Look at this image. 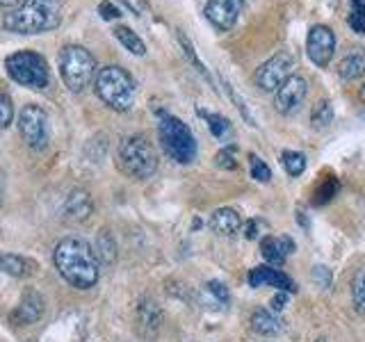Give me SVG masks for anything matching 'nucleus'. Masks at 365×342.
I'll return each mask as SVG.
<instances>
[{
  "mask_svg": "<svg viewBox=\"0 0 365 342\" xmlns=\"http://www.w3.org/2000/svg\"><path fill=\"white\" fill-rule=\"evenodd\" d=\"M53 260L57 271L66 283L78 290H89L99 283L101 262L96 258L92 244L82 238H64L53 251Z\"/></svg>",
  "mask_w": 365,
  "mask_h": 342,
  "instance_id": "nucleus-1",
  "label": "nucleus"
},
{
  "mask_svg": "<svg viewBox=\"0 0 365 342\" xmlns=\"http://www.w3.org/2000/svg\"><path fill=\"white\" fill-rule=\"evenodd\" d=\"M62 0H25L3 16V28L14 35H39L60 28Z\"/></svg>",
  "mask_w": 365,
  "mask_h": 342,
  "instance_id": "nucleus-2",
  "label": "nucleus"
},
{
  "mask_svg": "<svg viewBox=\"0 0 365 342\" xmlns=\"http://www.w3.org/2000/svg\"><path fill=\"white\" fill-rule=\"evenodd\" d=\"M96 94L117 112H128L135 103V80L121 66H103L96 73Z\"/></svg>",
  "mask_w": 365,
  "mask_h": 342,
  "instance_id": "nucleus-3",
  "label": "nucleus"
},
{
  "mask_svg": "<svg viewBox=\"0 0 365 342\" xmlns=\"http://www.w3.org/2000/svg\"><path fill=\"white\" fill-rule=\"evenodd\" d=\"M117 160H119V169L135 181L151 178L158 169V153L144 135L126 137L119 144Z\"/></svg>",
  "mask_w": 365,
  "mask_h": 342,
  "instance_id": "nucleus-4",
  "label": "nucleus"
},
{
  "mask_svg": "<svg viewBox=\"0 0 365 342\" xmlns=\"http://www.w3.org/2000/svg\"><path fill=\"white\" fill-rule=\"evenodd\" d=\"M158 135L162 142V149L167 151L171 160L180 164H190L197 158V140L187 123H182L178 116H171L167 112H160Z\"/></svg>",
  "mask_w": 365,
  "mask_h": 342,
  "instance_id": "nucleus-5",
  "label": "nucleus"
},
{
  "mask_svg": "<svg viewBox=\"0 0 365 342\" xmlns=\"http://www.w3.org/2000/svg\"><path fill=\"white\" fill-rule=\"evenodd\" d=\"M60 75L71 92H82L96 75L94 55L82 46H64L60 53Z\"/></svg>",
  "mask_w": 365,
  "mask_h": 342,
  "instance_id": "nucleus-6",
  "label": "nucleus"
},
{
  "mask_svg": "<svg viewBox=\"0 0 365 342\" xmlns=\"http://www.w3.org/2000/svg\"><path fill=\"white\" fill-rule=\"evenodd\" d=\"M5 68L14 83L30 87V90H46L51 83V71L39 53L18 51L5 60Z\"/></svg>",
  "mask_w": 365,
  "mask_h": 342,
  "instance_id": "nucleus-7",
  "label": "nucleus"
},
{
  "mask_svg": "<svg viewBox=\"0 0 365 342\" xmlns=\"http://www.w3.org/2000/svg\"><path fill=\"white\" fill-rule=\"evenodd\" d=\"M292 68H295V57L287 51H278L265 64L256 68L254 80L263 92H276L292 75Z\"/></svg>",
  "mask_w": 365,
  "mask_h": 342,
  "instance_id": "nucleus-8",
  "label": "nucleus"
},
{
  "mask_svg": "<svg viewBox=\"0 0 365 342\" xmlns=\"http://www.w3.org/2000/svg\"><path fill=\"white\" fill-rule=\"evenodd\" d=\"M18 130H21L23 142L30 149L39 151L48 144V114L39 105H25L18 114Z\"/></svg>",
  "mask_w": 365,
  "mask_h": 342,
  "instance_id": "nucleus-9",
  "label": "nucleus"
},
{
  "mask_svg": "<svg viewBox=\"0 0 365 342\" xmlns=\"http://www.w3.org/2000/svg\"><path fill=\"white\" fill-rule=\"evenodd\" d=\"M335 51V35L329 25H313L306 37V55L315 66H326Z\"/></svg>",
  "mask_w": 365,
  "mask_h": 342,
  "instance_id": "nucleus-10",
  "label": "nucleus"
},
{
  "mask_svg": "<svg viewBox=\"0 0 365 342\" xmlns=\"http://www.w3.org/2000/svg\"><path fill=\"white\" fill-rule=\"evenodd\" d=\"M306 94H309V83H306V78L292 73V75L287 78V80L276 90V103H274L276 110L281 112V114H285V116L295 114V112L304 105Z\"/></svg>",
  "mask_w": 365,
  "mask_h": 342,
  "instance_id": "nucleus-11",
  "label": "nucleus"
},
{
  "mask_svg": "<svg viewBox=\"0 0 365 342\" xmlns=\"http://www.w3.org/2000/svg\"><path fill=\"white\" fill-rule=\"evenodd\" d=\"M245 0H208L204 14L219 32H228L242 14Z\"/></svg>",
  "mask_w": 365,
  "mask_h": 342,
  "instance_id": "nucleus-12",
  "label": "nucleus"
},
{
  "mask_svg": "<svg viewBox=\"0 0 365 342\" xmlns=\"http://www.w3.org/2000/svg\"><path fill=\"white\" fill-rule=\"evenodd\" d=\"M94 212V201L87 190H73L62 205V219L71 224H82Z\"/></svg>",
  "mask_w": 365,
  "mask_h": 342,
  "instance_id": "nucleus-13",
  "label": "nucleus"
},
{
  "mask_svg": "<svg viewBox=\"0 0 365 342\" xmlns=\"http://www.w3.org/2000/svg\"><path fill=\"white\" fill-rule=\"evenodd\" d=\"M135 317H137V331H140L142 338H147V340L158 338L160 326H162V310H160V306L156 304V301L142 299Z\"/></svg>",
  "mask_w": 365,
  "mask_h": 342,
  "instance_id": "nucleus-14",
  "label": "nucleus"
},
{
  "mask_svg": "<svg viewBox=\"0 0 365 342\" xmlns=\"http://www.w3.org/2000/svg\"><path fill=\"white\" fill-rule=\"evenodd\" d=\"M42 315H44V297L37 290H25L21 304L14 308L9 319H12V324H35Z\"/></svg>",
  "mask_w": 365,
  "mask_h": 342,
  "instance_id": "nucleus-15",
  "label": "nucleus"
},
{
  "mask_svg": "<svg viewBox=\"0 0 365 342\" xmlns=\"http://www.w3.org/2000/svg\"><path fill=\"white\" fill-rule=\"evenodd\" d=\"M249 286L252 288H261V286H272V288H281L287 292H297V286L290 276H285L283 271H278L270 265H261L249 271Z\"/></svg>",
  "mask_w": 365,
  "mask_h": 342,
  "instance_id": "nucleus-16",
  "label": "nucleus"
},
{
  "mask_svg": "<svg viewBox=\"0 0 365 342\" xmlns=\"http://www.w3.org/2000/svg\"><path fill=\"white\" fill-rule=\"evenodd\" d=\"M249 324H252L254 334L263 336V338H274V336H278L283 331V322L278 319L272 310H267V308H256Z\"/></svg>",
  "mask_w": 365,
  "mask_h": 342,
  "instance_id": "nucleus-17",
  "label": "nucleus"
},
{
  "mask_svg": "<svg viewBox=\"0 0 365 342\" xmlns=\"http://www.w3.org/2000/svg\"><path fill=\"white\" fill-rule=\"evenodd\" d=\"M295 251V244L290 238H265L261 244V253L267 260V265H281L287 253Z\"/></svg>",
  "mask_w": 365,
  "mask_h": 342,
  "instance_id": "nucleus-18",
  "label": "nucleus"
},
{
  "mask_svg": "<svg viewBox=\"0 0 365 342\" xmlns=\"http://www.w3.org/2000/svg\"><path fill=\"white\" fill-rule=\"evenodd\" d=\"M37 269V265L30 258H23V256H16V253H0V271L9 274L14 279H25V276H32Z\"/></svg>",
  "mask_w": 365,
  "mask_h": 342,
  "instance_id": "nucleus-19",
  "label": "nucleus"
},
{
  "mask_svg": "<svg viewBox=\"0 0 365 342\" xmlns=\"http://www.w3.org/2000/svg\"><path fill=\"white\" fill-rule=\"evenodd\" d=\"M242 221H240V214L230 208H219L210 214V228H213L217 236H233L240 231Z\"/></svg>",
  "mask_w": 365,
  "mask_h": 342,
  "instance_id": "nucleus-20",
  "label": "nucleus"
},
{
  "mask_svg": "<svg viewBox=\"0 0 365 342\" xmlns=\"http://www.w3.org/2000/svg\"><path fill=\"white\" fill-rule=\"evenodd\" d=\"M365 73V51L363 48H349V53L338 64V75L342 80H357Z\"/></svg>",
  "mask_w": 365,
  "mask_h": 342,
  "instance_id": "nucleus-21",
  "label": "nucleus"
},
{
  "mask_svg": "<svg viewBox=\"0 0 365 342\" xmlns=\"http://www.w3.org/2000/svg\"><path fill=\"white\" fill-rule=\"evenodd\" d=\"M94 253L96 258H99L101 265H112L114 260H117V242L110 236L108 231H101L99 238H96V244H94Z\"/></svg>",
  "mask_w": 365,
  "mask_h": 342,
  "instance_id": "nucleus-22",
  "label": "nucleus"
},
{
  "mask_svg": "<svg viewBox=\"0 0 365 342\" xmlns=\"http://www.w3.org/2000/svg\"><path fill=\"white\" fill-rule=\"evenodd\" d=\"M114 37H117L119 42H121V46L126 48V51H130L132 55H144V53H147V46H144V42L130 30V28L117 25V28H114Z\"/></svg>",
  "mask_w": 365,
  "mask_h": 342,
  "instance_id": "nucleus-23",
  "label": "nucleus"
},
{
  "mask_svg": "<svg viewBox=\"0 0 365 342\" xmlns=\"http://www.w3.org/2000/svg\"><path fill=\"white\" fill-rule=\"evenodd\" d=\"M333 121V105L331 101H318L313 105V112H311V123H313V128L315 130H322V128H329Z\"/></svg>",
  "mask_w": 365,
  "mask_h": 342,
  "instance_id": "nucleus-24",
  "label": "nucleus"
},
{
  "mask_svg": "<svg viewBox=\"0 0 365 342\" xmlns=\"http://www.w3.org/2000/svg\"><path fill=\"white\" fill-rule=\"evenodd\" d=\"M352 299H354V308H357L361 315H365V269H359L357 274H354Z\"/></svg>",
  "mask_w": 365,
  "mask_h": 342,
  "instance_id": "nucleus-25",
  "label": "nucleus"
},
{
  "mask_svg": "<svg viewBox=\"0 0 365 342\" xmlns=\"http://www.w3.org/2000/svg\"><path fill=\"white\" fill-rule=\"evenodd\" d=\"M281 164H283L285 171L290 173V176H299V173H304V169H306V158H304V153L285 151V153L281 155Z\"/></svg>",
  "mask_w": 365,
  "mask_h": 342,
  "instance_id": "nucleus-26",
  "label": "nucleus"
},
{
  "mask_svg": "<svg viewBox=\"0 0 365 342\" xmlns=\"http://www.w3.org/2000/svg\"><path fill=\"white\" fill-rule=\"evenodd\" d=\"M176 37H178V44H180L182 53H185V57H187V60H190L192 64H194V68H197V71H199L201 75H206V78H208V71H206V66H204V62H201L199 57H197V51H194V46H192V42H190V39H187L185 35H182L180 30L176 32Z\"/></svg>",
  "mask_w": 365,
  "mask_h": 342,
  "instance_id": "nucleus-27",
  "label": "nucleus"
},
{
  "mask_svg": "<svg viewBox=\"0 0 365 342\" xmlns=\"http://www.w3.org/2000/svg\"><path fill=\"white\" fill-rule=\"evenodd\" d=\"M349 25H352L354 32L365 35V0H352Z\"/></svg>",
  "mask_w": 365,
  "mask_h": 342,
  "instance_id": "nucleus-28",
  "label": "nucleus"
},
{
  "mask_svg": "<svg viewBox=\"0 0 365 342\" xmlns=\"http://www.w3.org/2000/svg\"><path fill=\"white\" fill-rule=\"evenodd\" d=\"M199 114L206 116V121H208V126H210V133H213V135L217 137V140H222V137L228 133L230 123L224 119V116H219V114H208V112H204V110H201Z\"/></svg>",
  "mask_w": 365,
  "mask_h": 342,
  "instance_id": "nucleus-29",
  "label": "nucleus"
},
{
  "mask_svg": "<svg viewBox=\"0 0 365 342\" xmlns=\"http://www.w3.org/2000/svg\"><path fill=\"white\" fill-rule=\"evenodd\" d=\"M249 164H252V176L258 181V183H267L272 178V171L270 167L258 158V155H249Z\"/></svg>",
  "mask_w": 365,
  "mask_h": 342,
  "instance_id": "nucleus-30",
  "label": "nucleus"
},
{
  "mask_svg": "<svg viewBox=\"0 0 365 342\" xmlns=\"http://www.w3.org/2000/svg\"><path fill=\"white\" fill-rule=\"evenodd\" d=\"M335 192H338V181L335 178H329L326 181L322 188L315 192V199H313V203L315 205H322V203H329L333 197H335Z\"/></svg>",
  "mask_w": 365,
  "mask_h": 342,
  "instance_id": "nucleus-31",
  "label": "nucleus"
},
{
  "mask_svg": "<svg viewBox=\"0 0 365 342\" xmlns=\"http://www.w3.org/2000/svg\"><path fill=\"white\" fill-rule=\"evenodd\" d=\"M14 119V105L12 99L5 94H0V128H7Z\"/></svg>",
  "mask_w": 365,
  "mask_h": 342,
  "instance_id": "nucleus-32",
  "label": "nucleus"
},
{
  "mask_svg": "<svg viewBox=\"0 0 365 342\" xmlns=\"http://www.w3.org/2000/svg\"><path fill=\"white\" fill-rule=\"evenodd\" d=\"M226 92H228V96H230V99H233V103H235V107H237V110L242 112V116H245V119H247L249 123H252V126H256V123H254V119H252V114H249V110H247V107H245V101L240 99V96H237V92L233 90V85H228V83H226Z\"/></svg>",
  "mask_w": 365,
  "mask_h": 342,
  "instance_id": "nucleus-33",
  "label": "nucleus"
},
{
  "mask_svg": "<svg viewBox=\"0 0 365 342\" xmlns=\"http://www.w3.org/2000/svg\"><path fill=\"white\" fill-rule=\"evenodd\" d=\"M206 288H208L210 295L217 297L219 301H222V304H226V301H228V290H226L224 283H219V281H210Z\"/></svg>",
  "mask_w": 365,
  "mask_h": 342,
  "instance_id": "nucleus-34",
  "label": "nucleus"
},
{
  "mask_svg": "<svg viewBox=\"0 0 365 342\" xmlns=\"http://www.w3.org/2000/svg\"><path fill=\"white\" fill-rule=\"evenodd\" d=\"M99 12H101V16L105 18V21H114V18L121 16L119 7H114L110 0H103V3L99 5Z\"/></svg>",
  "mask_w": 365,
  "mask_h": 342,
  "instance_id": "nucleus-35",
  "label": "nucleus"
},
{
  "mask_svg": "<svg viewBox=\"0 0 365 342\" xmlns=\"http://www.w3.org/2000/svg\"><path fill=\"white\" fill-rule=\"evenodd\" d=\"M217 167L222 169H235V158L233 153H230V149H224L217 153Z\"/></svg>",
  "mask_w": 365,
  "mask_h": 342,
  "instance_id": "nucleus-36",
  "label": "nucleus"
},
{
  "mask_svg": "<svg viewBox=\"0 0 365 342\" xmlns=\"http://www.w3.org/2000/svg\"><path fill=\"white\" fill-rule=\"evenodd\" d=\"M313 281L318 283V286L326 288V286L331 283V274H329V269H326V267H315V269H313Z\"/></svg>",
  "mask_w": 365,
  "mask_h": 342,
  "instance_id": "nucleus-37",
  "label": "nucleus"
},
{
  "mask_svg": "<svg viewBox=\"0 0 365 342\" xmlns=\"http://www.w3.org/2000/svg\"><path fill=\"white\" fill-rule=\"evenodd\" d=\"M270 306H272V310H274V312H281V310L287 306V297H285V292H278V295L272 299V304H270Z\"/></svg>",
  "mask_w": 365,
  "mask_h": 342,
  "instance_id": "nucleus-38",
  "label": "nucleus"
},
{
  "mask_svg": "<svg viewBox=\"0 0 365 342\" xmlns=\"http://www.w3.org/2000/svg\"><path fill=\"white\" fill-rule=\"evenodd\" d=\"M256 236H258V224H256V221H249V224H247V233H245V238H247V240H254Z\"/></svg>",
  "mask_w": 365,
  "mask_h": 342,
  "instance_id": "nucleus-39",
  "label": "nucleus"
},
{
  "mask_svg": "<svg viewBox=\"0 0 365 342\" xmlns=\"http://www.w3.org/2000/svg\"><path fill=\"white\" fill-rule=\"evenodd\" d=\"M23 0H0V7H9V9H16L21 7Z\"/></svg>",
  "mask_w": 365,
  "mask_h": 342,
  "instance_id": "nucleus-40",
  "label": "nucleus"
},
{
  "mask_svg": "<svg viewBox=\"0 0 365 342\" xmlns=\"http://www.w3.org/2000/svg\"><path fill=\"white\" fill-rule=\"evenodd\" d=\"M359 96H361V101L365 103V85L361 87V92H359Z\"/></svg>",
  "mask_w": 365,
  "mask_h": 342,
  "instance_id": "nucleus-41",
  "label": "nucleus"
},
{
  "mask_svg": "<svg viewBox=\"0 0 365 342\" xmlns=\"http://www.w3.org/2000/svg\"><path fill=\"white\" fill-rule=\"evenodd\" d=\"M315 342H326V340H324V338H320V340H315Z\"/></svg>",
  "mask_w": 365,
  "mask_h": 342,
  "instance_id": "nucleus-42",
  "label": "nucleus"
},
{
  "mask_svg": "<svg viewBox=\"0 0 365 342\" xmlns=\"http://www.w3.org/2000/svg\"><path fill=\"white\" fill-rule=\"evenodd\" d=\"M0 194H3V190H0Z\"/></svg>",
  "mask_w": 365,
  "mask_h": 342,
  "instance_id": "nucleus-43",
  "label": "nucleus"
}]
</instances>
